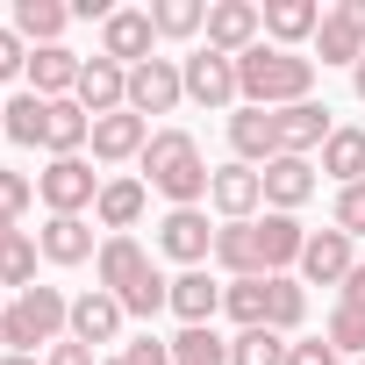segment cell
<instances>
[{"label":"cell","mask_w":365,"mask_h":365,"mask_svg":"<svg viewBox=\"0 0 365 365\" xmlns=\"http://www.w3.org/2000/svg\"><path fill=\"white\" fill-rule=\"evenodd\" d=\"M93 279L122 301V315H158V308H172V279L150 265V251L136 244V237H101V258H93Z\"/></svg>","instance_id":"obj_1"},{"label":"cell","mask_w":365,"mask_h":365,"mask_svg":"<svg viewBox=\"0 0 365 365\" xmlns=\"http://www.w3.org/2000/svg\"><path fill=\"white\" fill-rule=\"evenodd\" d=\"M143 187H158L172 208H201L208 201V158H201V143L187 136V129H150V143H143Z\"/></svg>","instance_id":"obj_2"},{"label":"cell","mask_w":365,"mask_h":365,"mask_svg":"<svg viewBox=\"0 0 365 365\" xmlns=\"http://www.w3.org/2000/svg\"><path fill=\"white\" fill-rule=\"evenodd\" d=\"M237 86H244V108H294V101H315V58L301 51H272V43H251L237 58Z\"/></svg>","instance_id":"obj_3"},{"label":"cell","mask_w":365,"mask_h":365,"mask_svg":"<svg viewBox=\"0 0 365 365\" xmlns=\"http://www.w3.org/2000/svg\"><path fill=\"white\" fill-rule=\"evenodd\" d=\"M65 329H72V301H65L58 287H29V294H15L8 308H0V344L22 351V358L51 351Z\"/></svg>","instance_id":"obj_4"},{"label":"cell","mask_w":365,"mask_h":365,"mask_svg":"<svg viewBox=\"0 0 365 365\" xmlns=\"http://www.w3.org/2000/svg\"><path fill=\"white\" fill-rule=\"evenodd\" d=\"M36 201H43L51 215H86V208L101 201V172H93L86 158H51V165L36 172Z\"/></svg>","instance_id":"obj_5"},{"label":"cell","mask_w":365,"mask_h":365,"mask_svg":"<svg viewBox=\"0 0 365 365\" xmlns=\"http://www.w3.org/2000/svg\"><path fill=\"white\" fill-rule=\"evenodd\" d=\"M150 51H158V22H150V8H115V15L101 22V58H115L122 72L150 65Z\"/></svg>","instance_id":"obj_6"},{"label":"cell","mask_w":365,"mask_h":365,"mask_svg":"<svg viewBox=\"0 0 365 365\" xmlns=\"http://www.w3.org/2000/svg\"><path fill=\"white\" fill-rule=\"evenodd\" d=\"M179 101H187V72H179V58H150L129 72V115H172Z\"/></svg>","instance_id":"obj_7"},{"label":"cell","mask_w":365,"mask_h":365,"mask_svg":"<svg viewBox=\"0 0 365 365\" xmlns=\"http://www.w3.org/2000/svg\"><path fill=\"white\" fill-rule=\"evenodd\" d=\"M179 72H187V101H201V108H237L244 101V86H237V58H222V51H194V58H179Z\"/></svg>","instance_id":"obj_8"},{"label":"cell","mask_w":365,"mask_h":365,"mask_svg":"<svg viewBox=\"0 0 365 365\" xmlns=\"http://www.w3.org/2000/svg\"><path fill=\"white\" fill-rule=\"evenodd\" d=\"M201 36H208V51H222V58H244L251 43H265V8H251V0H215Z\"/></svg>","instance_id":"obj_9"},{"label":"cell","mask_w":365,"mask_h":365,"mask_svg":"<svg viewBox=\"0 0 365 365\" xmlns=\"http://www.w3.org/2000/svg\"><path fill=\"white\" fill-rule=\"evenodd\" d=\"M208 201H215L222 222H258V208H265V179H258L251 165H215Z\"/></svg>","instance_id":"obj_10"},{"label":"cell","mask_w":365,"mask_h":365,"mask_svg":"<svg viewBox=\"0 0 365 365\" xmlns=\"http://www.w3.org/2000/svg\"><path fill=\"white\" fill-rule=\"evenodd\" d=\"M158 251L179 258L187 272L208 265V258H215V230H208V215H201V208H172V215L158 222Z\"/></svg>","instance_id":"obj_11"},{"label":"cell","mask_w":365,"mask_h":365,"mask_svg":"<svg viewBox=\"0 0 365 365\" xmlns=\"http://www.w3.org/2000/svg\"><path fill=\"white\" fill-rule=\"evenodd\" d=\"M72 101H79L93 122H101V115H122V108H129V72H122L115 58H86V65H79V93H72Z\"/></svg>","instance_id":"obj_12"},{"label":"cell","mask_w":365,"mask_h":365,"mask_svg":"<svg viewBox=\"0 0 365 365\" xmlns=\"http://www.w3.org/2000/svg\"><path fill=\"white\" fill-rule=\"evenodd\" d=\"M230 150H237V165L265 172V165L279 158V122H272V108H237V115H230Z\"/></svg>","instance_id":"obj_13"},{"label":"cell","mask_w":365,"mask_h":365,"mask_svg":"<svg viewBox=\"0 0 365 365\" xmlns=\"http://www.w3.org/2000/svg\"><path fill=\"white\" fill-rule=\"evenodd\" d=\"M272 122H279V158H308V150H322L329 129H336L322 101H294V108H279Z\"/></svg>","instance_id":"obj_14"},{"label":"cell","mask_w":365,"mask_h":365,"mask_svg":"<svg viewBox=\"0 0 365 365\" xmlns=\"http://www.w3.org/2000/svg\"><path fill=\"white\" fill-rule=\"evenodd\" d=\"M351 237L344 230H308V251H301V279L308 287H344L351 279Z\"/></svg>","instance_id":"obj_15"},{"label":"cell","mask_w":365,"mask_h":365,"mask_svg":"<svg viewBox=\"0 0 365 365\" xmlns=\"http://www.w3.org/2000/svg\"><path fill=\"white\" fill-rule=\"evenodd\" d=\"M315 58H322V65H358V58H365V22L351 15V0L322 8V29H315Z\"/></svg>","instance_id":"obj_16"},{"label":"cell","mask_w":365,"mask_h":365,"mask_svg":"<svg viewBox=\"0 0 365 365\" xmlns=\"http://www.w3.org/2000/svg\"><path fill=\"white\" fill-rule=\"evenodd\" d=\"M79 65H86V58H72L65 43L29 51V93H36V101H72V93H79Z\"/></svg>","instance_id":"obj_17"},{"label":"cell","mask_w":365,"mask_h":365,"mask_svg":"<svg viewBox=\"0 0 365 365\" xmlns=\"http://www.w3.org/2000/svg\"><path fill=\"white\" fill-rule=\"evenodd\" d=\"M65 336H79L86 351H93V344H115V336H122V301H115L108 287H86V294L72 301V329H65Z\"/></svg>","instance_id":"obj_18"},{"label":"cell","mask_w":365,"mask_h":365,"mask_svg":"<svg viewBox=\"0 0 365 365\" xmlns=\"http://www.w3.org/2000/svg\"><path fill=\"white\" fill-rule=\"evenodd\" d=\"M143 143H150V122L129 115V108L93 122V158H101V165H129V158H143Z\"/></svg>","instance_id":"obj_19"},{"label":"cell","mask_w":365,"mask_h":365,"mask_svg":"<svg viewBox=\"0 0 365 365\" xmlns=\"http://www.w3.org/2000/svg\"><path fill=\"white\" fill-rule=\"evenodd\" d=\"M251 237H258L265 279H279V272H287V265H301V251H308V230H301L294 215H265V222H251Z\"/></svg>","instance_id":"obj_20"},{"label":"cell","mask_w":365,"mask_h":365,"mask_svg":"<svg viewBox=\"0 0 365 365\" xmlns=\"http://www.w3.org/2000/svg\"><path fill=\"white\" fill-rule=\"evenodd\" d=\"M258 179H265V208H272V215H294V208L315 194V165H308V158H272Z\"/></svg>","instance_id":"obj_21"},{"label":"cell","mask_w":365,"mask_h":365,"mask_svg":"<svg viewBox=\"0 0 365 365\" xmlns=\"http://www.w3.org/2000/svg\"><path fill=\"white\" fill-rule=\"evenodd\" d=\"M143 201H150V187H143V179H101L93 222H101L108 237H129V230H136V215H143Z\"/></svg>","instance_id":"obj_22"},{"label":"cell","mask_w":365,"mask_h":365,"mask_svg":"<svg viewBox=\"0 0 365 365\" xmlns=\"http://www.w3.org/2000/svg\"><path fill=\"white\" fill-rule=\"evenodd\" d=\"M36 244H43V258H51V265H86V258H101V251H93V222H86V215H51V222L36 230Z\"/></svg>","instance_id":"obj_23"},{"label":"cell","mask_w":365,"mask_h":365,"mask_svg":"<svg viewBox=\"0 0 365 365\" xmlns=\"http://www.w3.org/2000/svg\"><path fill=\"white\" fill-rule=\"evenodd\" d=\"M315 29H322V8H315V0H265V36H272V51L315 43Z\"/></svg>","instance_id":"obj_24"},{"label":"cell","mask_w":365,"mask_h":365,"mask_svg":"<svg viewBox=\"0 0 365 365\" xmlns=\"http://www.w3.org/2000/svg\"><path fill=\"white\" fill-rule=\"evenodd\" d=\"M215 308H222V287L208 279V265H194V272H179V279H172V315L187 322V329H208Z\"/></svg>","instance_id":"obj_25"},{"label":"cell","mask_w":365,"mask_h":365,"mask_svg":"<svg viewBox=\"0 0 365 365\" xmlns=\"http://www.w3.org/2000/svg\"><path fill=\"white\" fill-rule=\"evenodd\" d=\"M65 22H72V8H65V0H15V36L29 43V51H43V43H58L65 36Z\"/></svg>","instance_id":"obj_26"},{"label":"cell","mask_w":365,"mask_h":365,"mask_svg":"<svg viewBox=\"0 0 365 365\" xmlns=\"http://www.w3.org/2000/svg\"><path fill=\"white\" fill-rule=\"evenodd\" d=\"M215 265H222L230 279H265V258H258L251 222H222V230H215Z\"/></svg>","instance_id":"obj_27"},{"label":"cell","mask_w":365,"mask_h":365,"mask_svg":"<svg viewBox=\"0 0 365 365\" xmlns=\"http://www.w3.org/2000/svg\"><path fill=\"white\" fill-rule=\"evenodd\" d=\"M322 172L336 179V187H358V179H365V129H329V143H322Z\"/></svg>","instance_id":"obj_28"},{"label":"cell","mask_w":365,"mask_h":365,"mask_svg":"<svg viewBox=\"0 0 365 365\" xmlns=\"http://www.w3.org/2000/svg\"><path fill=\"white\" fill-rule=\"evenodd\" d=\"M265 308H272V279H230L222 287V315L237 329H265Z\"/></svg>","instance_id":"obj_29"},{"label":"cell","mask_w":365,"mask_h":365,"mask_svg":"<svg viewBox=\"0 0 365 365\" xmlns=\"http://www.w3.org/2000/svg\"><path fill=\"white\" fill-rule=\"evenodd\" d=\"M36 258H43V244L22 230L8 251H0V294H29V287H36Z\"/></svg>","instance_id":"obj_30"},{"label":"cell","mask_w":365,"mask_h":365,"mask_svg":"<svg viewBox=\"0 0 365 365\" xmlns=\"http://www.w3.org/2000/svg\"><path fill=\"white\" fill-rule=\"evenodd\" d=\"M43 122H51V101H36V93H15V101H8V115H0V129H8L22 150H36V143H43Z\"/></svg>","instance_id":"obj_31"},{"label":"cell","mask_w":365,"mask_h":365,"mask_svg":"<svg viewBox=\"0 0 365 365\" xmlns=\"http://www.w3.org/2000/svg\"><path fill=\"white\" fill-rule=\"evenodd\" d=\"M230 365H287V336L279 329H237Z\"/></svg>","instance_id":"obj_32"},{"label":"cell","mask_w":365,"mask_h":365,"mask_svg":"<svg viewBox=\"0 0 365 365\" xmlns=\"http://www.w3.org/2000/svg\"><path fill=\"white\" fill-rule=\"evenodd\" d=\"M172 365H230V344L215 329H179L172 336Z\"/></svg>","instance_id":"obj_33"},{"label":"cell","mask_w":365,"mask_h":365,"mask_svg":"<svg viewBox=\"0 0 365 365\" xmlns=\"http://www.w3.org/2000/svg\"><path fill=\"white\" fill-rule=\"evenodd\" d=\"M150 22H158V36H201L208 29V8H201V0H158Z\"/></svg>","instance_id":"obj_34"},{"label":"cell","mask_w":365,"mask_h":365,"mask_svg":"<svg viewBox=\"0 0 365 365\" xmlns=\"http://www.w3.org/2000/svg\"><path fill=\"white\" fill-rule=\"evenodd\" d=\"M301 315H308V294H301V279H287V272H279V279H272L265 329H279V336H287V329H301Z\"/></svg>","instance_id":"obj_35"},{"label":"cell","mask_w":365,"mask_h":365,"mask_svg":"<svg viewBox=\"0 0 365 365\" xmlns=\"http://www.w3.org/2000/svg\"><path fill=\"white\" fill-rule=\"evenodd\" d=\"M322 336H329L336 351H358V358H365V308H344V301H336V308H329V329H322Z\"/></svg>","instance_id":"obj_36"},{"label":"cell","mask_w":365,"mask_h":365,"mask_svg":"<svg viewBox=\"0 0 365 365\" xmlns=\"http://www.w3.org/2000/svg\"><path fill=\"white\" fill-rule=\"evenodd\" d=\"M329 230H344V237H365V179H358V187H336Z\"/></svg>","instance_id":"obj_37"},{"label":"cell","mask_w":365,"mask_h":365,"mask_svg":"<svg viewBox=\"0 0 365 365\" xmlns=\"http://www.w3.org/2000/svg\"><path fill=\"white\" fill-rule=\"evenodd\" d=\"M29 201H36V179H22V172H8V165H0V215H8V222H22V215H29Z\"/></svg>","instance_id":"obj_38"},{"label":"cell","mask_w":365,"mask_h":365,"mask_svg":"<svg viewBox=\"0 0 365 365\" xmlns=\"http://www.w3.org/2000/svg\"><path fill=\"white\" fill-rule=\"evenodd\" d=\"M122 365H172V344L143 329V336H129V344H122Z\"/></svg>","instance_id":"obj_39"},{"label":"cell","mask_w":365,"mask_h":365,"mask_svg":"<svg viewBox=\"0 0 365 365\" xmlns=\"http://www.w3.org/2000/svg\"><path fill=\"white\" fill-rule=\"evenodd\" d=\"M344 351L329 344V336H301V344H287V365H336Z\"/></svg>","instance_id":"obj_40"},{"label":"cell","mask_w":365,"mask_h":365,"mask_svg":"<svg viewBox=\"0 0 365 365\" xmlns=\"http://www.w3.org/2000/svg\"><path fill=\"white\" fill-rule=\"evenodd\" d=\"M15 72H29V43L15 29H0V79H15Z\"/></svg>","instance_id":"obj_41"},{"label":"cell","mask_w":365,"mask_h":365,"mask_svg":"<svg viewBox=\"0 0 365 365\" xmlns=\"http://www.w3.org/2000/svg\"><path fill=\"white\" fill-rule=\"evenodd\" d=\"M43 365H101V358H93V351H86L79 336H58V344L43 351Z\"/></svg>","instance_id":"obj_42"},{"label":"cell","mask_w":365,"mask_h":365,"mask_svg":"<svg viewBox=\"0 0 365 365\" xmlns=\"http://www.w3.org/2000/svg\"><path fill=\"white\" fill-rule=\"evenodd\" d=\"M336 301H344V308H365V265H351V279L336 287Z\"/></svg>","instance_id":"obj_43"},{"label":"cell","mask_w":365,"mask_h":365,"mask_svg":"<svg viewBox=\"0 0 365 365\" xmlns=\"http://www.w3.org/2000/svg\"><path fill=\"white\" fill-rule=\"evenodd\" d=\"M15 237H22V230H15V222H8V215H0V251H8V244H15Z\"/></svg>","instance_id":"obj_44"},{"label":"cell","mask_w":365,"mask_h":365,"mask_svg":"<svg viewBox=\"0 0 365 365\" xmlns=\"http://www.w3.org/2000/svg\"><path fill=\"white\" fill-rule=\"evenodd\" d=\"M351 86H358V101H365V58H358V65H351Z\"/></svg>","instance_id":"obj_45"},{"label":"cell","mask_w":365,"mask_h":365,"mask_svg":"<svg viewBox=\"0 0 365 365\" xmlns=\"http://www.w3.org/2000/svg\"><path fill=\"white\" fill-rule=\"evenodd\" d=\"M0 365H43V358H22V351H8V358H0Z\"/></svg>","instance_id":"obj_46"},{"label":"cell","mask_w":365,"mask_h":365,"mask_svg":"<svg viewBox=\"0 0 365 365\" xmlns=\"http://www.w3.org/2000/svg\"><path fill=\"white\" fill-rule=\"evenodd\" d=\"M101 365H122V351H115V358H101Z\"/></svg>","instance_id":"obj_47"},{"label":"cell","mask_w":365,"mask_h":365,"mask_svg":"<svg viewBox=\"0 0 365 365\" xmlns=\"http://www.w3.org/2000/svg\"><path fill=\"white\" fill-rule=\"evenodd\" d=\"M0 115H8V101H0Z\"/></svg>","instance_id":"obj_48"},{"label":"cell","mask_w":365,"mask_h":365,"mask_svg":"<svg viewBox=\"0 0 365 365\" xmlns=\"http://www.w3.org/2000/svg\"><path fill=\"white\" fill-rule=\"evenodd\" d=\"M358 365H365V358H358Z\"/></svg>","instance_id":"obj_49"}]
</instances>
